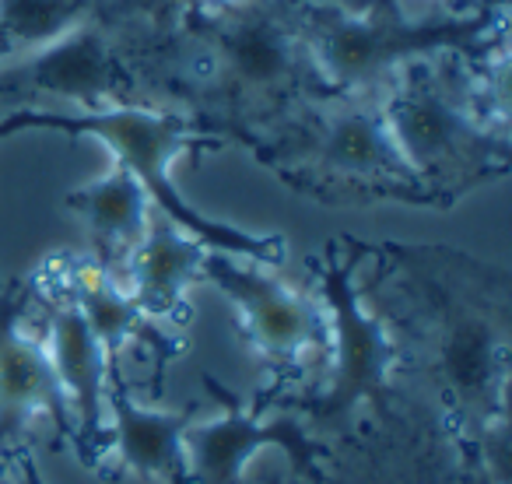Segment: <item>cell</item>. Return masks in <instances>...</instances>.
Listing matches in <instances>:
<instances>
[{"instance_id":"obj_19","label":"cell","mask_w":512,"mask_h":484,"mask_svg":"<svg viewBox=\"0 0 512 484\" xmlns=\"http://www.w3.org/2000/svg\"><path fill=\"white\" fill-rule=\"evenodd\" d=\"M18 467H22V477H25V484H46L43 477H39V470H36V460L29 456V449H18Z\"/></svg>"},{"instance_id":"obj_8","label":"cell","mask_w":512,"mask_h":484,"mask_svg":"<svg viewBox=\"0 0 512 484\" xmlns=\"http://www.w3.org/2000/svg\"><path fill=\"white\" fill-rule=\"evenodd\" d=\"M204 386L218 397L221 414L211 421L193 418L186 428L183 449L190 484H246V467L260 449H281L292 463V481H320L330 442L316 439L299 411L274 400L271 393L249 407L214 376H204Z\"/></svg>"},{"instance_id":"obj_10","label":"cell","mask_w":512,"mask_h":484,"mask_svg":"<svg viewBox=\"0 0 512 484\" xmlns=\"http://www.w3.org/2000/svg\"><path fill=\"white\" fill-rule=\"evenodd\" d=\"M32 292L43 299V348L67 393L74 414V453L92 474L102 477V456L109 453V418H106V386L109 365L99 337L74 299L50 278L32 281Z\"/></svg>"},{"instance_id":"obj_18","label":"cell","mask_w":512,"mask_h":484,"mask_svg":"<svg viewBox=\"0 0 512 484\" xmlns=\"http://www.w3.org/2000/svg\"><path fill=\"white\" fill-rule=\"evenodd\" d=\"M74 0H8V29L22 43L43 46L74 29Z\"/></svg>"},{"instance_id":"obj_22","label":"cell","mask_w":512,"mask_h":484,"mask_svg":"<svg viewBox=\"0 0 512 484\" xmlns=\"http://www.w3.org/2000/svg\"><path fill=\"white\" fill-rule=\"evenodd\" d=\"M18 484H25V477H22V481H18Z\"/></svg>"},{"instance_id":"obj_3","label":"cell","mask_w":512,"mask_h":484,"mask_svg":"<svg viewBox=\"0 0 512 484\" xmlns=\"http://www.w3.org/2000/svg\"><path fill=\"white\" fill-rule=\"evenodd\" d=\"M351 250L344 253L341 242H330L327 253L313 260L316 299L323 302L330 330V348L323 376L313 390H267L274 400L302 414L309 432L323 442L341 439L358 425L372 407L390 397L397 383V344L390 327L376 309H369L362 288L355 281L358 260L369 246L348 239Z\"/></svg>"},{"instance_id":"obj_5","label":"cell","mask_w":512,"mask_h":484,"mask_svg":"<svg viewBox=\"0 0 512 484\" xmlns=\"http://www.w3.org/2000/svg\"><path fill=\"white\" fill-rule=\"evenodd\" d=\"M376 99L393 148L435 204H449L467 186L505 169V130L442 74L428 67H400Z\"/></svg>"},{"instance_id":"obj_14","label":"cell","mask_w":512,"mask_h":484,"mask_svg":"<svg viewBox=\"0 0 512 484\" xmlns=\"http://www.w3.org/2000/svg\"><path fill=\"white\" fill-rule=\"evenodd\" d=\"M207 253L211 246H204L197 235L183 232L162 211H151L148 232L127 260L123 285L148 320L176 330L190 320L186 295L197 281H204Z\"/></svg>"},{"instance_id":"obj_17","label":"cell","mask_w":512,"mask_h":484,"mask_svg":"<svg viewBox=\"0 0 512 484\" xmlns=\"http://www.w3.org/2000/svg\"><path fill=\"white\" fill-rule=\"evenodd\" d=\"M64 204L85 221L88 235H92L95 264L106 267L113 278L123 281L130 253L144 239L151 211H155V204L144 193V186L137 183L134 172H127L123 165L113 162V169L102 179L67 193Z\"/></svg>"},{"instance_id":"obj_11","label":"cell","mask_w":512,"mask_h":484,"mask_svg":"<svg viewBox=\"0 0 512 484\" xmlns=\"http://www.w3.org/2000/svg\"><path fill=\"white\" fill-rule=\"evenodd\" d=\"M32 285L0 292V453L22 449V439L39 418L53 421L57 442L74 446V414L53 372L46 348L22 327Z\"/></svg>"},{"instance_id":"obj_9","label":"cell","mask_w":512,"mask_h":484,"mask_svg":"<svg viewBox=\"0 0 512 484\" xmlns=\"http://www.w3.org/2000/svg\"><path fill=\"white\" fill-rule=\"evenodd\" d=\"M214 71L225 81L235 106L249 116H271L288 109L302 92L309 71L306 43L299 32L267 8L225 11V22L214 39Z\"/></svg>"},{"instance_id":"obj_13","label":"cell","mask_w":512,"mask_h":484,"mask_svg":"<svg viewBox=\"0 0 512 484\" xmlns=\"http://www.w3.org/2000/svg\"><path fill=\"white\" fill-rule=\"evenodd\" d=\"M400 36L404 32L390 29L376 15L337 8L323 15L302 43L309 71L334 95H379L411 57Z\"/></svg>"},{"instance_id":"obj_2","label":"cell","mask_w":512,"mask_h":484,"mask_svg":"<svg viewBox=\"0 0 512 484\" xmlns=\"http://www.w3.org/2000/svg\"><path fill=\"white\" fill-rule=\"evenodd\" d=\"M29 127L102 141L116 165L134 172L137 183L144 186V193L155 204V211H162L169 221H176L183 232L197 235L211 250L232 253V257L253 260V264L264 267H281L288 260V246L281 235L242 232V228L214 221L207 214H200L193 204H186V197L169 176L172 158H179L186 148H197V144H214V137L200 134L197 123L186 113H176V109L165 106H148V102H109V106L78 109V113L18 109V113L0 120V137L18 134V130Z\"/></svg>"},{"instance_id":"obj_1","label":"cell","mask_w":512,"mask_h":484,"mask_svg":"<svg viewBox=\"0 0 512 484\" xmlns=\"http://www.w3.org/2000/svg\"><path fill=\"white\" fill-rule=\"evenodd\" d=\"M397 302L376 309L397 383L432 397L467 446L509 428V278L453 250L386 246Z\"/></svg>"},{"instance_id":"obj_16","label":"cell","mask_w":512,"mask_h":484,"mask_svg":"<svg viewBox=\"0 0 512 484\" xmlns=\"http://www.w3.org/2000/svg\"><path fill=\"white\" fill-rule=\"evenodd\" d=\"M15 78L25 81V88H36L46 95L74 102L78 109H99L116 99V81H120V64L113 50L95 29H67L64 36L36 46L29 60L18 67Z\"/></svg>"},{"instance_id":"obj_4","label":"cell","mask_w":512,"mask_h":484,"mask_svg":"<svg viewBox=\"0 0 512 484\" xmlns=\"http://www.w3.org/2000/svg\"><path fill=\"white\" fill-rule=\"evenodd\" d=\"M264 158L299 190L320 200H407L435 204L393 148L376 95H334L313 106L295 141Z\"/></svg>"},{"instance_id":"obj_21","label":"cell","mask_w":512,"mask_h":484,"mask_svg":"<svg viewBox=\"0 0 512 484\" xmlns=\"http://www.w3.org/2000/svg\"><path fill=\"white\" fill-rule=\"evenodd\" d=\"M267 484H299V481H292V477H281V474H274V477H267Z\"/></svg>"},{"instance_id":"obj_6","label":"cell","mask_w":512,"mask_h":484,"mask_svg":"<svg viewBox=\"0 0 512 484\" xmlns=\"http://www.w3.org/2000/svg\"><path fill=\"white\" fill-rule=\"evenodd\" d=\"M316 484H470L460 432L432 397L393 383L351 432L330 442Z\"/></svg>"},{"instance_id":"obj_15","label":"cell","mask_w":512,"mask_h":484,"mask_svg":"<svg viewBox=\"0 0 512 484\" xmlns=\"http://www.w3.org/2000/svg\"><path fill=\"white\" fill-rule=\"evenodd\" d=\"M200 407L186 404L183 411H155L130 393L127 379L106 386L109 449L120 456L127 470L162 484H190L183 435Z\"/></svg>"},{"instance_id":"obj_7","label":"cell","mask_w":512,"mask_h":484,"mask_svg":"<svg viewBox=\"0 0 512 484\" xmlns=\"http://www.w3.org/2000/svg\"><path fill=\"white\" fill-rule=\"evenodd\" d=\"M204 281L232 302L246 348L281 379V386L306 376L313 358L327 365L330 330L316 292L278 278L274 267L218 250L207 253Z\"/></svg>"},{"instance_id":"obj_20","label":"cell","mask_w":512,"mask_h":484,"mask_svg":"<svg viewBox=\"0 0 512 484\" xmlns=\"http://www.w3.org/2000/svg\"><path fill=\"white\" fill-rule=\"evenodd\" d=\"M207 4H211L214 11H235V8H242L246 0H207Z\"/></svg>"},{"instance_id":"obj_12","label":"cell","mask_w":512,"mask_h":484,"mask_svg":"<svg viewBox=\"0 0 512 484\" xmlns=\"http://www.w3.org/2000/svg\"><path fill=\"white\" fill-rule=\"evenodd\" d=\"M57 271L50 274L60 288L74 299V306L81 309V316L88 320L92 334L99 337L102 351H106V365H109V383L123 379V362L127 348L141 344L151 351L155 358V379H151V390L162 393V376L165 365L176 362L186 351V341L179 330H169L162 323L148 320L144 309L134 302V295L127 292L120 278L99 267L92 257H64L57 260Z\"/></svg>"}]
</instances>
